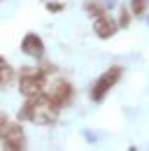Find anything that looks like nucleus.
I'll return each mask as SVG.
<instances>
[{"label": "nucleus", "mask_w": 149, "mask_h": 151, "mask_svg": "<svg viewBox=\"0 0 149 151\" xmlns=\"http://www.w3.org/2000/svg\"><path fill=\"white\" fill-rule=\"evenodd\" d=\"M58 107H54L44 95L40 93L35 98H28L21 109H19V121H28L35 126H54L58 121Z\"/></svg>", "instance_id": "1"}, {"label": "nucleus", "mask_w": 149, "mask_h": 151, "mask_svg": "<svg viewBox=\"0 0 149 151\" xmlns=\"http://www.w3.org/2000/svg\"><path fill=\"white\" fill-rule=\"evenodd\" d=\"M44 86H47L44 70H40V68H21V72H19V91H21V95L35 98V95H40L44 91Z\"/></svg>", "instance_id": "2"}, {"label": "nucleus", "mask_w": 149, "mask_h": 151, "mask_svg": "<svg viewBox=\"0 0 149 151\" xmlns=\"http://www.w3.org/2000/svg\"><path fill=\"white\" fill-rule=\"evenodd\" d=\"M121 72H124V68H121V65H112V68H107V70H105V72H103V75L91 84L89 98H91L93 102H103V100H105V95L110 93V88H114V86H116V81L121 79Z\"/></svg>", "instance_id": "3"}, {"label": "nucleus", "mask_w": 149, "mask_h": 151, "mask_svg": "<svg viewBox=\"0 0 149 151\" xmlns=\"http://www.w3.org/2000/svg\"><path fill=\"white\" fill-rule=\"evenodd\" d=\"M42 95L54 105V107H65V105H70L74 98V88L70 81H65V79H54L49 86H44V91H42Z\"/></svg>", "instance_id": "4"}, {"label": "nucleus", "mask_w": 149, "mask_h": 151, "mask_svg": "<svg viewBox=\"0 0 149 151\" xmlns=\"http://www.w3.org/2000/svg\"><path fill=\"white\" fill-rule=\"evenodd\" d=\"M0 142H2V149L23 151L26 149V132H23V128L19 123L5 121L2 128H0Z\"/></svg>", "instance_id": "5"}, {"label": "nucleus", "mask_w": 149, "mask_h": 151, "mask_svg": "<svg viewBox=\"0 0 149 151\" xmlns=\"http://www.w3.org/2000/svg\"><path fill=\"white\" fill-rule=\"evenodd\" d=\"M21 51L30 58H44V42L35 33H26L21 40Z\"/></svg>", "instance_id": "6"}, {"label": "nucleus", "mask_w": 149, "mask_h": 151, "mask_svg": "<svg viewBox=\"0 0 149 151\" xmlns=\"http://www.w3.org/2000/svg\"><path fill=\"white\" fill-rule=\"evenodd\" d=\"M116 28H119V23L114 21V17L100 14L98 19H93V33H95L100 40H110V37H114Z\"/></svg>", "instance_id": "7"}, {"label": "nucleus", "mask_w": 149, "mask_h": 151, "mask_svg": "<svg viewBox=\"0 0 149 151\" xmlns=\"http://www.w3.org/2000/svg\"><path fill=\"white\" fill-rule=\"evenodd\" d=\"M14 81V68L0 56V88H7Z\"/></svg>", "instance_id": "8"}, {"label": "nucleus", "mask_w": 149, "mask_h": 151, "mask_svg": "<svg viewBox=\"0 0 149 151\" xmlns=\"http://www.w3.org/2000/svg\"><path fill=\"white\" fill-rule=\"evenodd\" d=\"M82 7H84V12H86L91 19H98V17H100V14H105V9H107V7H105V2H100V0H84V5H82Z\"/></svg>", "instance_id": "9"}, {"label": "nucleus", "mask_w": 149, "mask_h": 151, "mask_svg": "<svg viewBox=\"0 0 149 151\" xmlns=\"http://www.w3.org/2000/svg\"><path fill=\"white\" fill-rule=\"evenodd\" d=\"M147 5H149V0H130V12L135 17H142L147 12Z\"/></svg>", "instance_id": "10"}, {"label": "nucleus", "mask_w": 149, "mask_h": 151, "mask_svg": "<svg viewBox=\"0 0 149 151\" xmlns=\"http://www.w3.org/2000/svg\"><path fill=\"white\" fill-rule=\"evenodd\" d=\"M119 28H128V23H130V12H128V7H121V12H119Z\"/></svg>", "instance_id": "11"}, {"label": "nucleus", "mask_w": 149, "mask_h": 151, "mask_svg": "<svg viewBox=\"0 0 149 151\" xmlns=\"http://www.w3.org/2000/svg\"><path fill=\"white\" fill-rule=\"evenodd\" d=\"M47 9H49L51 14H56V12H63V9H65V5H63V2H54V0H51V2H47Z\"/></svg>", "instance_id": "12"}, {"label": "nucleus", "mask_w": 149, "mask_h": 151, "mask_svg": "<svg viewBox=\"0 0 149 151\" xmlns=\"http://www.w3.org/2000/svg\"><path fill=\"white\" fill-rule=\"evenodd\" d=\"M0 144H2V142H0Z\"/></svg>", "instance_id": "13"}]
</instances>
